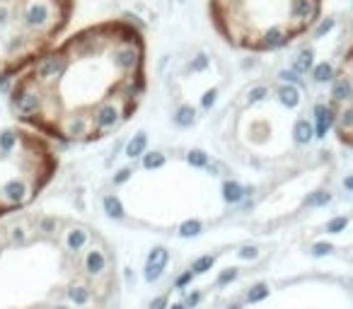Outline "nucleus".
<instances>
[{
  "label": "nucleus",
  "instance_id": "f257e3e1",
  "mask_svg": "<svg viewBox=\"0 0 353 309\" xmlns=\"http://www.w3.org/2000/svg\"><path fill=\"white\" fill-rule=\"evenodd\" d=\"M145 90V37L104 19L51 46L12 90L22 121L61 140L102 138L131 116Z\"/></svg>",
  "mask_w": 353,
  "mask_h": 309
},
{
  "label": "nucleus",
  "instance_id": "f03ea898",
  "mask_svg": "<svg viewBox=\"0 0 353 309\" xmlns=\"http://www.w3.org/2000/svg\"><path fill=\"white\" fill-rule=\"evenodd\" d=\"M324 0H208V19L225 44L269 54L305 37L322 17Z\"/></svg>",
  "mask_w": 353,
  "mask_h": 309
},
{
  "label": "nucleus",
  "instance_id": "7ed1b4c3",
  "mask_svg": "<svg viewBox=\"0 0 353 309\" xmlns=\"http://www.w3.org/2000/svg\"><path fill=\"white\" fill-rule=\"evenodd\" d=\"M73 8L75 0H0V90L56 44Z\"/></svg>",
  "mask_w": 353,
  "mask_h": 309
},
{
  "label": "nucleus",
  "instance_id": "20e7f679",
  "mask_svg": "<svg viewBox=\"0 0 353 309\" xmlns=\"http://www.w3.org/2000/svg\"><path fill=\"white\" fill-rule=\"evenodd\" d=\"M326 123L334 128L336 138L353 147V46L344 54L341 63L332 75Z\"/></svg>",
  "mask_w": 353,
  "mask_h": 309
},
{
  "label": "nucleus",
  "instance_id": "39448f33",
  "mask_svg": "<svg viewBox=\"0 0 353 309\" xmlns=\"http://www.w3.org/2000/svg\"><path fill=\"white\" fill-rule=\"evenodd\" d=\"M167 261H169L167 249H165V246H155V249L150 251V256H148V266H145V280H148V282L160 280V275H162V271H165Z\"/></svg>",
  "mask_w": 353,
  "mask_h": 309
},
{
  "label": "nucleus",
  "instance_id": "423d86ee",
  "mask_svg": "<svg viewBox=\"0 0 353 309\" xmlns=\"http://www.w3.org/2000/svg\"><path fill=\"white\" fill-rule=\"evenodd\" d=\"M3 198L10 200V203H22L27 198V184L24 179H10V182L3 184Z\"/></svg>",
  "mask_w": 353,
  "mask_h": 309
},
{
  "label": "nucleus",
  "instance_id": "0eeeda50",
  "mask_svg": "<svg viewBox=\"0 0 353 309\" xmlns=\"http://www.w3.org/2000/svg\"><path fill=\"white\" fill-rule=\"evenodd\" d=\"M104 266H107V259H104V254L99 251V249H92V251L87 254V259H85V271L90 273V275L102 273Z\"/></svg>",
  "mask_w": 353,
  "mask_h": 309
},
{
  "label": "nucleus",
  "instance_id": "6e6552de",
  "mask_svg": "<svg viewBox=\"0 0 353 309\" xmlns=\"http://www.w3.org/2000/svg\"><path fill=\"white\" fill-rule=\"evenodd\" d=\"M104 210H107V215L114 220H121L126 213H123V205L119 203V198H114V196H107L104 198Z\"/></svg>",
  "mask_w": 353,
  "mask_h": 309
},
{
  "label": "nucleus",
  "instance_id": "1a4fd4ad",
  "mask_svg": "<svg viewBox=\"0 0 353 309\" xmlns=\"http://www.w3.org/2000/svg\"><path fill=\"white\" fill-rule=\"evenodd\" d=\"M223 196H225V200L228 203H237V200L244 196V191H242V186L240 184H235V182H228L223 186Z\"/></svg>",
  "mask_w": 353,
  "mask_h": 309
},
{
  "label": "nucleus",
  "instance_id": "9d476101",
  "mask_svg": "<svg viewBox=\"0 0 353 309\" xmlns=\"http://www.w3.org/2000/svg\"><path fill=\"white\" fill-rule=\"evenodd\" d=\"M145 145H148V138H145V133H138V136H136L129 143V150H126V154H129V157H138V154L145 150Z\"/></svg>",
  "mask_w": 353,
  "mask_h": 309
},
{
  "label": "nucleus",
  "instance_id": "9b49d317",
  "mask_svg": "<svg viewBox=\"0 0 353 309\" xmlns=\"http://www.w3.org/2000/svg\"><path fill=\"white\" fill-rule=\"evenodd\" d=\"M85 242H87V235H85L83 229H73V232H68V249H70V251H78Z\"/></svg>",
  "mask_w": 353,
  "mask_h": 309
},
{
  "label": "nucleus",
  "instance_id": "f8f14e48",
  "mask_svg": "<svg viewBox=\"0 0 353 309\" xmlns=\"http://www.w3.org/2000/svg\"><path fill=\"white\" fill-rule=\"evenodd\" d=\"M201 229H204V225H201L198 220H186L184 225L179 227V235L182 237H196V235H201Z\"/></svg>",
  "mask_w": 353,
  "mask_h": 309
},
{
  "label": "nucleus",
  "instance_id": "ddd939ff",
  "mask_svg": "<svg viewBox=\"0 0 353 309\" xmlns=\"http://www.w3.org/2000/svg\"><path fill=\"white\" fill-rule=\"evenodd\" d=\"M215 264V256H201V259H196L194 264H191V271L198 275V273H206V271H211V266Z\"/></svg>",
  "mask_w": 353,
  "mask_h": 309
},
{
  "label": "nucleus",
  "instance_id": "4468645a",
  "mask_svg": "<svg viewBox=\"0 0 353 309\" xmlns=\"http://www.w3.org/2000/svg\"><path fill=\"white\" fill-rule=\"evenodd\" d=\"M68 297H70L75 304H87V300H90V290H87V288H73V290L68 292Z\"/></svg>",
  "mask_w": 353,
  "mask_h": 309
},
{
  "label": "nucleus",
  "instance_id": "2eb2a0df",
  "mask_svg": "<svg viewBox=\"0 0 353 309\" xmlns=\"http://www.w3.org/2000/svg\"><path fill=\"white\" fill-rule=\"evenodd\" d=\"M162 164H165V157L160 152H150V154H145V160H143V167H145V169H158Z\"/></svg>",
  "mask_w": 353,
  "mask_h": 309
},
{
  "label": "nucleus",
  "instance_id": "dca6fc26",
  "mask_svg": "<svg viewBox=\"0 0 353 309\" xmlns=\"http://www.w3.org/2000/svg\"><path fill=\"white\" fill-rule=\"evenodd\" d=\"M176 123H179V126L194 123V109H191V107H182V109L176 111Z\"/></svg>",
  "mask_w": 353,
  "mask_h": 309
},
{
  "label": "nucleus",
  "instance_id": "f3484780",
  "mask_svg": "<svg viewBox=\"0 0 353 309\" xmlns=\"http://www.w3.org/2000/svg\"><path fill=\"white\" fill-rule=\"evenodd\" d=\"M189 164H194V167H206V164H208V157H206L204 150H191V152H189Z\"/></svg>",
  "mask_w": 353,
  "mask_h": 309
},
{
  "label": "nucleus",
  "instance_id": "a211bd4d",
  "mask_svg": "<svg viewBox=\"0 0 353 309\" xmlns=\"http://www.w3.org/2000/svg\"><path fill=\"white\" fill-rule=\"evenodd\" d=\"M269 295V288L266 285H257V288H251V292L247 295V302H259L261 297H266Z\"/></svg>",
  "mask_w": 353,
  "mask_h": 309
},
{
  "label": "nucleus",
  "instance_id": "6ab92c4d",
  "mask_svg": "<svg viewBox=\"0 0 353 309\" xmlns=\"http://www.w3.org/2000/svg\"><path fill=\"white\" fill-rule=\"evenodd\" d=\"M237 278V268H228V271H223L220 275H218V285H225V282H230Z\"/></svg>",
  "mask_w": 353,
  "mask_h": 309
},
{
  "label": "nucleus",
  "instance_id": "aec40b11",
  "mask_svg": "<svg viewBox=\"0 0 353 309\" xmlns=\"http://www.w3.org/2000/svg\"><path fill=\"white\" fill-rule=\"evenodd\" d=\"M150 309H167V297L162 295V297H155V300L150 302Z\"/></svg>",
  "mask_w": 353,
  "mask_h": 309
},
{
  "label": "nucleus",
  "instance_id": "412c9836",
  "mask_svg": "<svg viewBox=\"0 0 353 309\" xmlns=\"http://www.w3.org/2000/svg\"><path fill=\"white\" fill-rule=\"evenodd\" d=\"M196 273L194 271H189V273H184V275H179V278H176V285H179V288H182V285H186V282L191 280V278H194Z\"/></svg>",
  "mask_w": 353,
  "mask_h": 309
},
{
  "label": "nucleus",
  "instance_id": "4be33fe9",
  "mask_svg": "<svg viewBox=\"0 0 353 309\" xmlns=\"http://www.w3.org/2000/svg\"><path fill=\"white\" fill-rule=\"evenodd\" d=\"M129 176H131V169H121V172L114 176V182H116V184H123L126 179H129Z\"/></svg>",
  "mask_w": 353,
  "mask_h": 309
},
{
  "label": "nucleus",
  "instance_id": "5701e85b",
  "mask_svg": "<svg viewBox=\"0 0 353 309\" xmlns=\"http://www.w3.org/2000/svg\"><path fill=\"white\" fill-rule=\"evenodd\" d=\"M240 256H242V259H254V256H257V249H251V246H244V249L240 251Z\"/></svg>",
  "mask_w": 353,
  "mask_h": 309
},
{
  "label": "nucleus",
  "instance_id": "b1692460",
  "mask_svg": "<svg viewBox=\"0 0 353 309\" xmlns=\"http://www.w3.org/2000/svg\"><path fill=\"white\" fill-rule=\"evenodd\" d=\"M198 300H201V295H198V292L189 295V297H186V307H196V304H198Z\"/></svg>",
  "mask_w": 353,
  "mask_h": 309
},
{
  "label": "nucleus",
  "instance_id": "393cba45",
  "mask_svg": "<svg viewBox=\"0 0 353 309\" xmlns=\"http://www.w3.org/2000/svg\"><path fill=\"white\" fill-rule=\"evenodd\" d=\"M169 309H186V304H172Z\"/></svg>",
  "mask_w": 353,
  "mask_h": 309
},
{
  "label": "nucleus",
  "instance_id": "a878e982",
  "mask_svg": "<svg viewBox=\"0 0 353 309\" xmlns=\"http://www.w3.org/2000/svg\"><path fill=\"white\" fill-rule=\"evenodd\" d=\"M230 309H240V307H237V304H233V307H230Z\"/></svg>",
  "mask_w": 353,
  "mask_h": 309
},
{
  "label": "nucleus",
  "instance_id": "bb28decb",
  "mask_svg": "<svg viewBox=\"0 0 353 309\" xmlns=\"http://www.w3.org/2000/svg\"><path fill=\"white\" fill-rule=\"evenodd\" d=\"M56 309H68V307H56Z\"/></svg>",
  "mask_w": 353,
  "mask_h": 309
}]
</instances>
